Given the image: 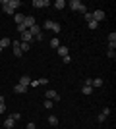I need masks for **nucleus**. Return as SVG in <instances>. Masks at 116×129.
<instances>
[{
	"label": "nucleus",
	"instance_id": "1",
	"mask_svg": "<svg viewBox=\"0 0 116 129\" xmlns=\"http://www.w3.org/2000/svg\"><path fill=\"white\" fill-rule=\"evenodd\" d=\"M70 8H72L74 12H81V14H85V12H87V8H85L79 0H72V2H70Z\"/></svg>",
	"mask_w": 116,
	"mask_h": 129
},
{
	"label": "nucleus",
	"instance_id": "2",
	"mask_svg": "<svg viewBox=\"0 0 116 129\" xmlns=\"http://www.w3.org/2000/svg\"><path fill=\"white\" fill-rule=\"evenodd\" d=\"M44 29H52V31L54 33H60V23L58 21H52V19H47V21H44Z\"/></svg>",
	"mask_w": 116,
	"mask_h": 129
},
{
	"label": "nucleus",
	"instance_id": "3",
	"mask_svg": "<svg viewBox=\"0 0 116 129\" xmlns=\"http://www.w3.org/2000/svg\"><path fill=\"white\" fill-rule=\"evenodd\" d=\"M91 16H93V21L99 23V21H103V19H105V12H103V10H95Z\"/></svg>",
	"mask_w": 116,
	"mask_h": 129
},
{
	"label": "nucleus",
	"instance_id": "4",
	"mask_svg": "<svg viewBox=\"0 0 116 129\" xmlns=\"http://www.w3.org/2000/svg\"><path fill=\"white\" fill-rule=\"evenodd\" d=\"M44 96H47V100H52V102H54V100H60V96H58V92H56V91H52V89H49Z\"/></svg>",
	"mask_w": 116,
	"mask_h": 129
},
{
	"label": "nucleus",
	"instance_id": "5",
	"mask_svg": "<svg viewBox=\"0 0 116 129\" xmlns=\"http://www.w3.org/2000/svg\"><path fill=\"white\" fill-rule=\"evenodd\" d=\"M2 10H4V14H8V16H14V14H16V10L8 6V0H2Z\"/></svg>",
	"mask_w": 116,
	"mask_h": 129
},
{
	"label": "nucleus",
	"instance_id": "6",
	"mask_svg": "<svg viewBox=\"0 0 116 129\" xmlns=\"http://www.w3.org/2000/svg\"><path fill=\"white\" fill-rule=\"evenodd\" d=\"M12 48H14V56H17V58L23 54L21 48H19V41H12Z\"/></svg>",
	"mask_w": 116,
	"mask_h": 129
},
{
	"label": "nucleus",
	"instance_id": "7",
	"mask_svg": "<svg viewBox=\"0 0 116 129\" xmlns=\"http://www.w3.org/2000/svg\"><path fill=\"white\" fill-rule=\"evenodd\" d=\"M33 25H35V17L25 16V19H23V27H25V29H29V27H33Z\"/></svg>",
	"mask_w": 116,
	"mask_h": 129
},
{
	"label": "nucleus",
	"instance_id": "8",
	"mask_svg": "<svg viewBox=\"0 0 116 129\" xmlns=\"http://www.w3.org/2000/svg\"><path fill=\"white\" fill-rule=\"evenodd\" d=\"M33 6L35 8H47V6H50L49 0H33Z\"/></svg>",
	"mask_w": 116,
	"mask_h": 129
},
{
	"label": "nucleus",
	"instance_id": "9",
	"mask_svg": "<svg viewBox=\"0 0 116 129\" xmlns=\"http://www.w3.org/2000/svg\"><path fill=\"white\" fill-rule=\"evenodd\" d=\"M108 114H110V110H108V108H105V110H103V112L99 114V118H97V121H99V123H103V121L106 119V116H108Z\"/></svg>",
	"mask_w": 116,
	"mask_h": 129
},
{
	"label": "nucleus",
	"instance_id": "10",
	"mask_svg": "<svg viewBox=\"0 0 116 129\" xmlns=\"http://www.w3.org/2000/svg\"><path fill=\"white\" fill-rule=\"evenodd\" d=\"M27 31H29V33H31V35H33V37H39V35H41V27H39V25H37V23H35V25H33V27H29Z\"/></svg>",
	"mask_w": 116,
	"mask_h": 129
},
{
	"label": "nucleus",
	"instance_id": "11",
	"mask_svg": "<svg viewBox=\"0 0 116 129\" xmlns=\"http://www.w3.org/2000/svg\"><path fill=\"white\" fill-rule=\"evenodd\" d=\"M6 46H12V41H10V39H8V37H4V39H0V48L4 50Z\"/></svg>",
	"mask_w": 116,
	"mask_h": 129
},
{
	"label": "nucleus",
	"instance_id": "12",
	"mask_svg": "<svg viewBox=\"0 0 116 129\" xmlns=\"http://www.w3.org/2000/svg\"><path fill=\"white\" fill-rule=\"evenodd\" d=\"M14 91H16L17 94H23V92H27V87H23V85H19V83H17V85L14 87Z\"/></svg>",
	"mask_w": 116,
	"mask_h": 129
},
{
	"label": "nucleus",
	"instance_id": "13",
	"mask_svg": "<svg viewBox=\"0 0 116 129\" xmlns=\"http://www.w3.org/2000/svg\"><path fill=\"white\" fill-rule=\"evenodd\" d=\"M31 39H33V35H31L29 31H23V33H21V41H23V43H29Z\"/></svg>",
	"mask_w": 116,
	"mask_h": 129
},
{
	"label": "nucleus",
	"instance_id": "14",
	"mask_svg": "<svg viewBox=\"0 0 116 129\" xmlns=\"http://www.w3.org/2000/svg\"><path fill=\"white\" fill-rule=\"evenodd\" d=\"M19 85H23V87H29V85H31V79H29V75H23L21 79H19Z\"/></svg>",
	"mask_w": 116,
	"mask_h": 129
},
{
	"label": "nucleus",
	"instance_id": "15",
	"mask_svg": "<svg viewBox=\"0 0 116 129\" xmlns=\"http://www.w3.org/2000/svg\"><path fill=\"white\" fill-rule=\"evenodd\" d=\"M108 44H110V48L116 46V33H110V35H108Z\"/></svg>",
	"mask_w": 116,
	"mask_h": 129
},
{
	"label": "nucleus",
	"instance_id": "16",
	"mask_svg": "<svg viewBox=\"0 0 116 129\" xmlns=\"http://www.w3.org/2000/svg\"><path fill=\"white\" fill-rule=\"evenodd\" d=\"M91 87H97V89H99V87H103V79H101V77L91 79Z\"/></svg>",
	"mask_w": 116,
	"mask_h": 129
},
{
	"label": "nucleus",
	"instance_id": "17",
	"mask_svg": "<svg viewBox=\"0 0 116 129\" xmlns=\"http://www.w3.org/2000/svg\"><path fill=\"white\" fill-rule=\"evenodd\" d=\"M54 8H56V10H64V8H66V2H64V0H56Z\"/></svg>",
	"mask_w": 116,
	"mask_h": 129
},
{
	"label": "nucleus",
	"instance_id": "18",
	"mask_svg": "<svg viewBox=\"0 0 116 129\" xmlns=\"http://www.w3.org/2000/svg\"><path fill=\"white\" fill-rule=\"evenodd\" d=\"M8 6L16 10V8H19V6H21V2H19V0H8Z\"/></svg>",
	"mask_w": 116,
	"mask_h": 129
},
{
	"label": "nucleus",
	"instance_id": "19",
	"mask_svg": "<svg viewBox=\"0 0 116 129\" xmlns=\"http://www.w3.org/2000/svg\"><path fill=\"white\" fill-rule=\"evenodd\" d=\"M81 92H83V94H91V92H93V87H91V85H83Z\"/></svg>",
	"mask_w": 116,
	"mask_h": 129
},
{
	"label": "nucleus",
	"instance_id": "20",
	"mask_svg": "<svg viewBox=\"0 0 116 129\" xmlns=\"http://www.w3.org/2000/svg\"><path fill=\"white\" fill-rule=\"evenodd\" d=\"M23 19H25V16H21V14H14V21L19 25V23H23Z\"/></svg>",
	"mask_w": 116,
	"mask_h": 129
},
{
	"label": "nucleus",
	"instance_id": "21",
	"mask_svg": "<svg viewBox=\"0 0 116 129\" xmlns=\"http://www.w3.org/2000/svg\"><path fill=\"white\" fill-rule=\"evenodd\" d=\"M14 123H16V121H14V119H12V118H8V119H6V121H4L6 129H12V127H14Z\"/></svg>",
	"mask_w": 116,
	"mask_h": 129
},
{
	"label": "nucleus",
	"instance_id": "22",
	"mask_svg": "<svg viewBox=\"0 0 116 129\" xmlns=\"http://www.w3.org/2000/svg\"><path fill=\"white\" fill-rule=\"evenodd\" d=\"M58 54H60L62 58H64V56H68V48H66V46H58Z\"/></svg>",
	"mask_w": 116,
	"mask_h": 129
},
{
	"label": "nucleus",
	"instance_id": "23",
	"mask_svg": "<svg viewBox=\"0 0 116 129\" xmlns=\"http://www.w3.org/2000/svg\"><path fill=\"white\" fill-rule=\"evenodd\" d=\"M19 48H21V52H27V50L31 48V44H29V43H21V44H19Z\"/></svg>",
	"mask_w": 116,
	"mask_h": 129
},
{
	"label": "nucleus",
	"instance_id": "24",
	"mask_svg": "<svg viewBox=\"0 0 116 129\" xmlns=\"http://www.w3.org/2000/svg\"><path fill=\"white\" fill-rule=\"evenodd\" d=\"M50 46H52V48H58V46H60V41H58V39H52V41H50Z\"/></svg>",
	"mask_w": 116,
	"mask_h": 129
},
{
	"label": "nucleus",
	"instance_id": "25",
	"mask_svg": "<svg viewBox=\"0 0 116 129\" xmlns=\"http://www.w3.org/2000/svg\"><path fill=\"white\" fill-rule=\"evenodd\" d=\"M49 121H50V125H56L58 123V118L56 116H49Z\"/></svg>",
	"mask_w": 116,
	"mask_h": 129
},
{
	"label": "nucleus",
	"instance_id": "26",
	"mask_svg": "<svg viewBox=\"0 0 116 129\" xmlns=\"http://www.w3.org/2000/svg\"><path fill=\"white\" fill-rule=\"evenodd\" d=\"M106 54H108V58H112V60L116 58V52H114V48H110V46H108V52H106Z\"/></svg>",
	"mask_w": 116,
	"mask_h": 129
},
{
	"label": "nucleus",
	"instance_id": "27",
	"mask_svg": "<svg viewBox=\"0 0 116 129\" xmlns=\"http://www.w3.org/2000/svg\"><path fill=\"white\" fill-rule=\"evenodd\" d=\"M83 16H85V19H87V21H93V16H91V12H85Z\"/></svg>",
	"mask_w": 116,
	"mask_h": 129
},
{
	"label": "nucleus",
	"instance_id": "28",
	"mask_svg": "<svg viewBox=\"0 0 116 129\" xmlns=\"http://www.w3.org/2000/svg\"><path fill=\"white\" fill-rule=\"evenodd\" d=\"M23 31H27V29H25V27H23V23H19V25H17V33H19V35H21Z\"/></svg>",
	"mask_w": 116,
	"mask_h": 129
},
{
	"label": "nucleus",
	"instance_id": "29",
	"mask_svg": "<svg viewBox=\"0 0 116 129\" xmlns=\"http://www.w3.org/2000/svg\"><path fill=\"white\" fill-rule=\"evenodd\" d=\"M97 27H99L97 21H89V29H97Z\"/></svg>",
	"mask_w": 116,
	"mask_h": 129
},
{
	"label": "nucleus",
	"instance_id": "30",
	"mask_svg": "<svg viewBox=\"0 0 116 129\" xmlns=\"http://www.w3.org/2000/svg\"><path fill=\"white\" fill-rule=\"evenodd\" d=\"M10 118H12V119H14V121H17V119H19V118H21V114H12V116H10Z\"/></svg>",
	"mask_w": 116,
	"mask_h": 129
},
{
	"label": "nucleus",
	"instance_id": "31",
	"mask_svg": "<svg viewBox=\"0 0 116 129\" xmlns=\"http://www.w3.org/2000/svg\"><path fill=\"white\" fill-rule=\"evenodd\" d=\"M37 83H39V85H47V83H49V79H47V77H43V79H39Z\"/></svg>",
	"mask_w": 116,
	"mask_h": 129
},
{
	"label": "nucleus",
	"instance_id": "32",
	"mask_svg": "<svg viewBox=\"0 0 116 129\" xmlns=\"http://www.w3.org/2000/svg\"><path fill=\"white\" fill-rule=\"evenodd\" d=\"M44 108H49V110H50V108H52V100H44Z\"/></svg>",
	"mask_w": 116,
	"mask_h": 129
},
{
	"label": "nucleus",
	"instance_id": "33",
	"mask_svg": "<svg viewBox=\"0 0 116 129\" xmlns=\"http://www.w3.org/2000/svg\"><path fill=\"white\" fill-rule=\"evenodd\" d=\"M62 60H64V64H70V62H72V58H70V56H64Z\"/></svg>",
	"mask_w": 116,
	"mask_h": 129
},
{
	"label": "nucleus",
	"instance_id": "34",
	"mask_svg": "<svg viewBox=\"0 0 116 129\" xmlns=\"http://www.w3.org/2000/svg\"><path fill=\"white\" fill-rule=\"evenodd\" d=\"M4 110H6V106H4V104H0V114H4Z\"/></svg>",
	"mask_w": 116,
	"mask_h": 129
},
{
	"label": "nucleus",
	"instance_id": "35",
	"mask_svg": "<svg viewBox=\"0 0 116 129\" xmlns=\"http://www.w3.org/2000/svg\"><path fill=\"white\" fill-rule=\"evenodd\" d=\"M25 129H35V123H29V125H27Z\"/></svg>",
	"mask_w": 116,
	"mask_h": 129
},
{
	"label": "nucleus",
	"instance_id": "36",
	"mask_svg": "<svg viewBox=\"0 0 116 129\" xmlns=\"http://www.w3.org/2000/svg\"><path fill=\"white\" fill-rule=\"evenodd\" d=\"M0 104H4V96L2 94H0Z\"/></svg>",
	"mask_w": 116,
	"mask_h": 129
},
{
	"label": "nucleus",
	"instance_id": "37",
	"mask_svg": "<svg viewBox=\"0 0 116 129\" xmlns=\"http://www.w3.org/2000/svg\"><path fill=\"white\" fill-rule=\"evenodd\" d=\"M0 54H2V48H0Z\"/></svg>",
	"mask_w": 116,
	"mask_h": 129
}]
</instances>
